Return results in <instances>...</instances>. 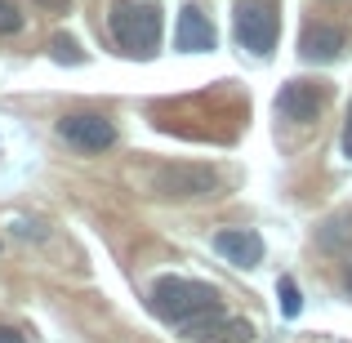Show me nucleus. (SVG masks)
<instances>
[{"label":"nucleus","mask_w":352,"mask_h":343,"mask_svg":"<svg viewBox=\"0 0 352 343\" xmlns=\"http://www.w3.org/2000/svg\"><path fill=\"white\" fill-rule=\"evenodd\" d=\"M276 112L290 125H312L326 112V85L321 80H285L281 94H276Z\"/></svg>","instance_id":"obj_7"},{"label":"nucleus","mask_w":352,"mask_h":343,"mask_svg":"<svg viewBox=\"0 0 352 343\" xmlns=\"http://www.w3.org/2000/svg\"><path fill=\"white\" fill-rule=\"evenodd\" d=\"M58 138L72 143L76 152H107L116 143V125L98 112H76V116L58 120Z\"/></svg>","instance_id":"obj_6"},{"label":"nucleus","mask_w":352,"mask_h":343,"mask_svg":"<svg viewBox=\"0 0 352 343\" xmlns=\"http://www.w3.org/2000/svg\"><path fill=\"white\" fill-rule=\"evenodd\" d=\"M23 32V14L14 0H0V36H18Z\"/></svg>","instance_id":"obj_13"},{"label":"nucleus","mask_w":352,"mask_h":343,"mask_svg":"<svg viewBox=\"0 0 352 343\" xmlns=\"http://www.w3.org/2000/svg\"><path fill=\"white\" fill-rule=\"evenodd\" d=\"M214 250L236 267H258L263 263V236L254 228H223L214 236Z\"/></svg>","instance_id":"obj_9"},{"label":"nucleus","mask_w":352,"mask_h":343,"mask_svg":"<svg viewBox=\"0 0 352 343\" xmlns=\"http://www.w3.org/2000/svg\"><path fill=\"white\" fill-rule=\"evenodd\" d=\"M344 156L352 161V107H348V120H344Z\"/></svg>","instance_id":"obj_17"},{"label":"nucleus","mask_w":352,"mask_h":343,"mask_svg":"<svg viewBox=\"0 0 352 343\" xmlns=\"http://www.w3.org/2000/svg\"><path fill=\"white\" fill-rule=\"evenodd\" d=\"M179 335L188 343H254V326L241 321V317H228L223 308H210L201 317L183 321Z\"/></svg>","instance_id":"obj_5"},{"label":"nucleus","mask_w":352,"mask_h":343,"mask_svg":"<svg viewBox=\"0 0 352 343\" xmlns=\"http://www.w3.org/2000/svg\"><path fill=\"white\" fill-rule=\"evenodd\" d=\"M54 58L58 63H85V54H80V45L72 41V36H58V41H54Z\"/></svg>","instance_id":"obj_14"},{"label":"nucleus","mask_w":352,"mask_h":343,"mask_svg":"<svg viewBox=\"0 0 352 343\" xmlns=\"http://www.w3.org/2000/svg\"><path fill=\"white\" fill-rule=\"evenodd\" d=\"M348 294H352V267H348Z\"/></svg>","instance_id":"obj_19"},{"label":"nucleus","mask_w":352,"mask_h":343,"mask_svg":"<svg viewBox=\"0 0 352 343\" xmlns=\"http://www.w3.org/2000/svg\"><path fill=\"white\" fill-rule=\"evenodd\" d=\"M174 45H179L183 54H206V49H214V23H210L197 5H183L179 9V27H174Z\"/></svg>","instance_id":"obj_10"},{"label":"nucleus","mask_w":352,"mask_h":343,"mask_svg":"<svg viewBox=\"0 0 352 343\" xmlns=\"http://www.w3.org/2000/svg\"><path fill=\"white\" fill-rule=\"evenodd\" d=\"M232 32L236 45L258 58L276 49V9L267 0H236V14H232Z\"/></svg>","instance_id":"obj_4"},{"label":"nucleus","mask_w":352,"mask_h":343,"mask_svg":"<svg viewBox=\"0 0 352 343\" xmlns=\"http://www.w3.org/2000/svg\"><path fill=\"white\" fill-rule=\"evenodd\" d=\"M152 188H156V197H165V201H201V197H214L219 170L214 165H197V161H179V165L156 170Z\"/></svg>","instance_id":"obj_3"},{"label":"nucleus","mask_w":352,"mask_h":343,"mask_svg":"<svg viewBox=\"0 0 352 343\" xmlns=\"http://www.w3.org/2000/svg\"><path fill=\"white\" fill-rule=\"evenodd\" d=\"M0 343H23V335L14 326H0Z\"/></svg>","instance_id":"obj_18"},{"label":"nucleus","mask_w":352,"mask_h":343,"mask_svg":"<svg viewBox=\"0 0 352 343\" xmlns=\"http://www.w3.org/2000/svg\"><path fill=\"white\" fill-rule=\"evenodd\" d=\"M147 308L179 330L183 321H192V317H201V312L219 308V294L210 290L206 281H192V276H161V281L147 290Z\"/></svg>","instance_id":"obj_1"},{"label":"nucleus","mask_w":352,"mask_h":343,"mask_svg":"<svg viewBox=\"0 0 352 343\" xmlns=\"http://www.w3.org/2000/svg\"><path fill=\"white\" fill-rule=\"evenodd\" d=\"M276 294H281V312H285V317H299L303 299H299V285H294L290 276H281V285H276Z\"/></svg>","instance_id":"obj_12"},{"label":"nucleus","mask_w":352,"mask_h":343,"mask_svg":"<svg viewBox=\"0 0 352 343\" xmlns=\"http://www.w3.org/2000/svg\"><path fill=\"white\" fill-rule=\"evenodd\" d=\"M32 5L50 9V14H67V9H72V0H32Z\"/></svg>","instance_id":"obj_15"},{"label":"nucleus","mask_w":352,"mask_h":343,"mask_svg":"<svg viewBox=\"0 0 352 343\" xmlns=\"http://www.w3.org/2000/svg\"><path fill=\"white\" fill-rule=\"evenodd\" d=\"M116 45L125 54H156L161 45V5L156 0H116L107 14Z\"/></svg>","instance_id":"obj_2"},{"label":"nucleus","mask_w":352,"mask_h":343,"mask_svg":"<svg viewBox=\"0 0 352 343\" xmlns=\"http://www.w3.org/2000/svg\"><path fill=\"white\" fill-rule=\"evenodd\" d=\"M14 232H18V236H45L41 223H27V219H23V223H14Z\"/></svg>","instance_id":"obj_16"},{"label":"nucleus","mask_w":352,"mask_h":343,"mask_svg":"<svg viewBox=\"0 0 352 343\" xmlns=\"http://www.w3.org/2000/svg\"><path fill=\"white\" fill-rule=\"evenodd\" d=\"M344 49H348V32L335 23H312L299 36V54L308 63H335V58H344Z\"/></svg>","instance_id":"obj_8"},{"label":"nucleus","mask_w":352,"mask_h":343,"mask_svg":"<svg viewBox=\"0 0 352 343\" xmlns=\"http://www.w3.org/2000/svg\"><path fill=\"white\" fill-rule=\"evenodd\" d=\"M348 228H352V214H335L326 228L317 232V241H321V250H339L344 245V236H348Z\"/></svg>","instance_id":"obj_11"}]
</instances>
